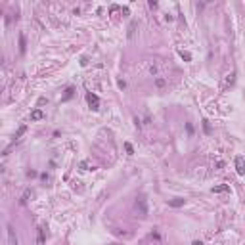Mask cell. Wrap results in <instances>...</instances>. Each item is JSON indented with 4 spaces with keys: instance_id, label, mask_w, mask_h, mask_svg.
Masks as SVG:
<instances>
[{
    "instance_id": "obj_5",
    "label": "cell",
    "mask_w": 245,
    "mask_h": 245,
    "mask_svg": "<svg viewBox=\"0 0 245 245\" xmlns=\"http://www.w3.org/2000/svg\"><path fill=\"white\" fill-rule=\"evenodd\" d=\"M234 82H236V73H228L226 75V79H224V88H228V86H232Z\"/></svg>"
},
{
    "instance_id": "obj_6",
    "label": "cell",
    "mask_w": 245,
    "mask_h": 245,
    "mask_svg": "<svg viewBox=\"0 0 245 245\" xmlns=\"http://www.w3.org/2000/svg\"><path fill=\"white\" fill-rule=\"evenodd\" d=\"M224 191H230V186L228 184H220V186L213 188V194H224Z\"/></svg>"
},
{
    "instance_id": "obj_10",
    "label": "cell",
    "mask_w": 245,
    "mask_h": 245,
    "mask_svg": "<svg viewBox=\"0 0 245 245\" xmlns=\"http://www.w3.org/2000/svg\"><path fill=\"white\" fill-rule=\"evenodd\" d=\"M182 205H184V199H182V197H176V199L169 201V207H182Z\"/></svg>"
},
{
    "instance_id": "obj_2",
    "label": "cell",
    "mask_w": 245,
    "mask_h": 245,
    "mask_svg": "<svg viewBox=\"0 0 245 245\" xmlns=\"http://www.w3.org/2000/svg\"><path fill=\"white\" fill-rule=\"evenodd\" d=\"M86 102H88V106H90L92 111H98V109H100V100H98L96 94L88 92V94H86Z\"/></svg>"
},
{
    "instance_id": "obj_21",
    "label": "cell",
    "mask_w": 245,
    "mask_h": 245,
    "mask_svg": "<svg viewBox=\"0 0 245 245\" xmlns=\"http://www.w3.org/2000/svg\"><path fill=\"white\" fill-rule=\"evenodd\" d=\"M194 245H203V243L201 241H194Z\"/></svg>"
},
{
    "instance_id": "obj_12",
    "label": "cell",
    "mask_w": 245,
    "mask_h": 245,
    "mask_svg": "<svg viewBox=\"0 0 245 245\" xmlns=\"http://www.w3.org/2000/svg\"><path fill=\"white\" fill-rule=\"evenodd\" d=\"M136 27H138V21H132L130 23V27H128V38H132L134 33H136Z\"/></svg>"
},
{
    "instance_id": "obj_14",
    "label": "cell",
    "mask_w": 245,
    "mask_h": 245,
    "mask_svg": "<svg viewBox=\"0 0 245 245\" xmlns=\"http://www.w3.org/2000/svg\"><path fill=\"white\" fill-rule=\"evenodd\" d=\"M178 54H180V58L184 60V61H191V54H190V52H184V50H180Z\"/></svg>"
},
{
    "instance_id": "obj_3",
    "label": "cell",
    "mask_w": 245,
    "mask_h": 245,
    "mask_svg": "<svg viewBox=\"0 0 245 245\" xmlns=\"http://www.w3.org/2000/svg\"><path fill=\"white\" fill-rule=\"evenodd\" d=\"M236 170H237V174H245V159L241 155L236 157Z\"/></svg>"
},
{
    "instance_id": "obj_11",
    "label": "cell",
    "mask_w": 245,
    "mask_h": 245,
    "mask_svg": "<svg viewBox=\"0 0 245 245\" xmlns=\"http://www.w3.org/2000/svg\"><path fill=\"white\" fill-rule=\"evenodd\" d=\"M25 132H27V124H21V127L17 128V132H15V140H19Z\"/></svg>"
},
{
    "instance_id": "obj_1",
    "label": "cell",
    "mask_w": 245,
    "mask_h": 245,
    "mask_svg": "<svg viewBox=\"0 0 245 245\" xmlns=\"http://www.w3.org/2000/svg\"><path fill=\"white\" fill-rule=\"evenodd\" d=\"M136 213H138V216H148V199H145L144 195H140L138 199H136Z\"/></svg>"
},
{
    "instance_id": "obj_13",
    "label": "cell",
    "mask_w": 245,
    "mask_h": 245,
    "mask_svg": "<svg viewBox=\"0 0 245 245\" xmlns=\"http://www.w3.org/2000/svg\"><path fill=\"white\" fill-rule=\"evenodd\" d=\"M31 195H33V191H31V190H25V191H23V195H21V205H25V203L29 201Z\"/></svg>"
},
{
    "instance_id": "obj_17",
    "label": "cell",
    "mask_w": 245,
    "mask_h": 245,
    "mask_svg": "<svg viewBox=\"0 0 245 245\" xmlns=\"http://www.w3.org/2000/svg\"><path fill=\"white\" fill-rule=\"evenodd\" d=\"M81 170H88V161H81Z\"/></svg>"
},
{
    "instance_id": "obj_9",
    "label": "cell",
    "mask_w": 245,
    "mask_h": 245,
    "mask_svg": "<svg viewBox=\"0 0 245 245\" xmlns=\"http://www.w3.org/2000/svg\"><path fill=\"white\" fill-rule=\"evenodd\" d=\"M73 94H75V88H73V86H69V88L65 90V96L61 98V102H67V100H71V98H73Z\"/></svg>"
},
{
    "instance_id": "obj_15",
    "label": "cell",
    "mask_w": 245,
    "mask_h": 245,
    "mask_svg": "<svg viewBox=\"0 0 245 245\" xmlns=\"http://www.w3.org/2000/svg\"><path fill=\"white\" fill-rule=\"evenodd\" d=\"M155 86H157V88H165L167 86V81L159 77V79H155Z\"/></svg>"
},
{
    "instance_id": "obj_8",
    "label": "cell",
    "mask_w": 245,
    "mask_h": 245,
    "mask_svg": "<svg viewBox=\"0 0 245 245\" xmlns=\"http://www.w3.org/2000/svg\"><path fill=\"white\" fill-rule=\"evenodd\" d=\"M36 245H44V230L42 228H38V232H36Z\"/></svg>"
},
{
    "instance_id": "obj_18",
    "label": "cell",
    "mask_w": 245,
    "mask_h": 245,
    "mask_svg": "<svg viewBox=\"0 0 245 245\" xmlns=\"http://www.w3.org/2000/svg\"><path fill=\"white\" fill-rule=\"evenodd\" d=\"M124 148H127V152H128V155H132V153H134V149H132V145H130L128 142H127V144H124Z\"/></svg>"
},
{
    "instance_id": "obj_7",
    "label": "cell",
    "mask_w": 245,
    "mask_h": 245,
    "mask_svg": "<svg viewBox=\"0 0 245 245\" xmlns=\"http://www.w3.org/2000/svg\"><path fill=\"white\" fill-rule=\"evenodd\" d=\"M8 239H10V245H17V237H15L12 226H8Z\"/></svg>"
},
{
    "instance_id": "obj_4",
    "label": "cell",
    "mask_w": 245,
    "mask_h": 245,
    "mask_svg": "<svg viewBox=\"0 0 245 245\" xmlns=\"http://www.w3.org/2000/svg\"><path fill=\"white\" fill-rule=\"evenodd\" d=\"M42 119H44L42 109H33V111H31V121H42Z\"/></svg>"
},
{
    "instance_id": "obj_16",
    "label": "cell",
    "mask_w": 245,
    "mask_h": 245,
    "mask_svg": "<svg viewBox=\"0 0 245 245\" xmlns=\"http://www.w3.org/2000/svg\"><path fill=\"white\" fill-rule=\"evenodd\" d=\"M19 50L25 52V36L23 35H19Z\"/></svg>"
},
{
    "instance_id": "obj_20",
    "label": "cell",
    "mask_w": 245,
    "mask_h": 245,
    "mask_svg": "<svg viewBox=\"0 0 245 245\" xmlns=\"http://www.w3.org/2000/svg\"><path fill=\"white\" fill-rule=\"evenodd\" d=\"M44 103H48V100H46V98H40V100H38V106H44Z\"/></svg>"
},
{
    "instance_id": "obj_19",
    "label": "cell",
    "mask_w": 245,
    "mask_h": 245,
    "mask_svg": "<svg viewBox=\"0 0 245 245\" xmlns=\"http://www.w3.org/2000/svg\"><path fill=\"white\" fill-rule=\"evenodd\" d=\"M186 130H188V132H190V134H191V132H194V127H191V124H190V123H188V124H186Z\"/></svg>"
}]
</instances>
